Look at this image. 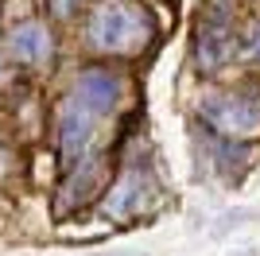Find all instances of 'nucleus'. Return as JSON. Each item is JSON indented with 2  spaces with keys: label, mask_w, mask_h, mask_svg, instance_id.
<instances>
[{
  "label": "nucleus",
  "mask_w": 260,
  "mask_h": 256,
  "mask_svg": "<svg viewBox=\"0 0 260 256\" xmlns=\"http://www.w3.org/2000/svg\"><path fill=\"white\" fill-rule=\"evenodd\" d=\"M101 124H105V117L89 113L82 101H74V97L58 101V109H54V148H58L62 171L105 151L101 148Z\"/></svg>",
  "instance_id": "obj_3"
},
{
  "label": "nucleus",
  "mask_w": 260,
  "mask_h": 256,
  "mask_svg": "<svg viewBox=\"0 0 260 256\" xmlns=\"http://www.w3.org/2000/svg\"><path fill=\"white\" fill-rule=\"evenodd\" d=\"M237 58L260 70V20H249L245 27H237Z\"/></svg>",
  "instance_id": "obj_9"
},
{
  "label": "nucleus",
  "mask_w": 260,
  "mask_h": 256,
  "mask_svg": "<svg viewBox=\"0 0 260 256\" xmlns=\"http://www.w3.org/2000/svg\"><path fill=\"white\" fill-rule=\"evenodd\" d=\"M155 202H159V182H155L152 167L132 159L117 175V182L105 190V202H101L98 213H101V221H128V217L148 213Z\"/></svg>",
  "instance_id": "obj_5"
},
{
  "label": "nucleus",
  "mask_w": 260,
  "mask_h": 256,
  "mask_svg": "<svg viewBox=\"0 0 260 256\" xmlns=\"http://www.w3.org/2000/svg\"><path fill=\"white\" fill-rule=\"evenodd\" d=\"M54 51H58V39H54L51 23L39 20V16L12 23L8 35H4V58L16 70H47L54 62Z\"/></svg>",
  "instance_id": "obj_6"
},
{
  "label": "nucleus",
  "mask_w": 260,
  "mask_h": 256,
  "mask_svg": "<svg viewBox=\"0 0 260 256\" xmlns=\"http://www.w3.org/2000/svg\"><path fill=\"white\" fill-rule=\"evenodd\" d=\"M237 58V20L229 0H206L194 20V66L198 74H221Z\"/></svg>",
  "instance_id": "obj_2"
},
{
  "label": "nucleus",
  "mask_w": 260,
  "mask_h": 256,
  "mask_svg": "<svg viewBox=\"0 0 260 256\" xmlns=\"http://www.w3.org/2000/svg\"><path fill=\"white\" fill-rule=\"evenodd\" d=\"M198 117L206 120L221 140H245L260 136V93L233 89V93H206L198 101Z\"/></svg>",
  "instance_id": "obj_4"
},
{
  "label": "nucleus",
  "mask_w": 260,
  "mask_h": 256,
  "mask_svg": "<svg viewBox=\"0 0 260 256\" xmlns=\"http://www.w3.org/2000/svg\"><path fill=\"white\" fill-rule=\"evenodd\" d=\"M105 171H109V155H105V151H98V155L74 163V167H66L62 182H58V194H54V210H58V213L82 210V206L105 186Z\"/></svg>",
  "instance_id": "obj_8"
},
{
  "label": "nucleus",
  "mask_w": 260,
  "mask_h": 256,
  "mask_svg": "<svg viewBox=\"0 0 260 256\" xmlns=\"http://www.w3.org/2000/svg\"><path fill=\"white\" fill-rule=\"evenodd\" d=\"M78 8H82V0H51V16L54 20H70Z\"/></svg>",
  "instance_id": "obj_10"
},
{
  "label": "nucleus",
  "mask_w": 260,
  "mask_h": 256,
  "mask_svg": "<svg viewBox=\"0 0 260 256\" xmlns=\"http://www.w3.org/2000/svg\"><path fill=\"white\" fill-rule=\"evenodd\" d=\"M82 39L101 58H136L155 43V16L140 0H98L86 12Z\"/></svg>",
  "instance_id": "obj_1"
},
{
  "label": "nucleus",
  "mask_w": 260,
  "mask_h": 256,
  "mask_svg": "<svg viewBox=\"0 0 260 256\" xmlns=\"http://www.w3.org/2000/svg\"><path fill=\"white\" fill-rule=\"evenodd\" d=\"M70 97L82 101L89 113H98V117L109 120L120 105H124V97H128V82H124V74L113 70V66H86V70H78Z\"/></svg>",
  "instance_id": "obj_7"
},
{
  "label": "nucleus",
  "mask_w": 260,
  "mask_h": 256,
  "mask_svg": "<svg viewBox=\"0 0 260 256\" xmlns=\"http://www.w3.org/2000/svg\"><path fill=\"white\" fill-rule=\"evenodd\" d=\"M12 78H16V66H12L8 58L0 54V93H4V89H8V85H12Z\"/></svg>",
  "instance_id": "obj_11"
}]
</instances>
